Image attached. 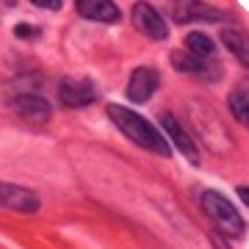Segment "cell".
Masks as SVG:
<instances>
[{"mask_svg":"<svg viewBox=\"0 0 249 249\" xmlns=\"http://www.w3.org/2000/svg\"><path fill=\"white\" fill-rule=\"evenodd\" d=\"M0 208L14 211V213H36L39 211V196L31 188L14 186V183H0Z\"/></svg>","mask_w":249,"mask_h":249,"instance_id":"obj_10","label":"cell"},{"mask_svg":"<svg viewBox=\"0 0 249 249\" xmlns=\"http://www.w3.org/2000/svg\"><path fill=\"white\" fill-rule=\"evenodd\" d=\"M238 196H241V202L249 208V186H241V188H238Z\"/></svg>","mask_w":249,"mask_h":249,"instance_id":"obj_17","label":"cell"},{"mask_svg":"<svg viewBox=\"0 0 249 249\" xmlns=\"http://www.w3.org/2000/svg\"><path fill=\"white\" fill-rule=\"evenodd\" d=\"M227 106H230L235 122H241L244 127H249V97L247 94H244V91H232L230 97H227Z\"/></svg>","mask_w":249,"mask_h":249,"instance_id":"obj_14","label":"cell"},{"mask_svg":"<svg viewBox=\"0 0 249 249\" xmlns=\"http://www.w3.org/2000/svg\"><path fill=\"white\" fill-rule=\"evenodd\" d=\"M130 19H133V28L139 34H144L147 39L152 42H166L169 39V25H166V19L160 14L152 3H133V9H130Z\"/></svg>","mask_w":249,"mask_h":249,"instance_id":"obj_3","label":"cell"},{"mask_svg":"<svg viewBox=\"0 0 249 249\" xmlns=\"http://www.w3.org/2000/svg\"><path fill=\"white\" fill-rule=\"evenodd\" d=\"M199 205H202L205 216L213 222V227L222 232V235H227V238H241V235H244L247 224L241 219L238 208H235L224 194H219V191H202Z\"/></svg>","mask_w":249,"mask_h":249,"instance_id":"obj_2","label":"cell"},{"mask_svg":"<svg viewBox=\"0 0 249 249\" xmlns=\"http://www.w3.org/2000/svg\"><path fill=\"white\" fill-rule=\"evenodd\" d=\"M31 3H34V6H39V9H45V11H58L64 0H31Z\"/></svg>","mask_w":249,"mask_h":249,"instance_id":"obj_15","label":"cell"},{"mask_svg":"<svg viewBox=\"0 0 249 249\" xmlns=\"http://www.w3.org/2000/svg\"><path fill=\"white\" fill-rule=\"evenodd\" d=\"M106 114L122 130L124 139H130L133 144H139L142 150L152 152V155H166V158L172 155V144L166 142V136L160 133L150 119H144L142 114H136L133 108H124L119 103H108Z\"/></svg>","mask_w":249,"mask_h":249,"instance_id":"obj_1","label":"cell"},{"mask_svg":"<svg viewBox=\"0 0 249 249\" xmlns=\"http://www.w3.org/2000/svg\"><path fill=\"white\" fill-rule=\"evenodd\" d=\"M169 14L178 25H191V22H222L224 11L216 6H208L202 0H172Z\"/></svg>","mask_w":249,"mask_h":249,"instance_id":"obj_4","label":"cell"},{"mask_svg":"<svg viewBox=\"0 0 249 249\" xmlns=\"http://www.w3.org/2000/svg\"><path fill=\"white\" fill-rule=\"evenodd\" d=\"M17 36H22V39H25V36H31V39H34V36H39V31H36V28H31V25H17Z\"/></svg>","mask_w":249,"mask_h":249,"instance_id":"obj_16","label":"cell"},{"mask_svg":"<svg viewBox=\"0 0 249 249\" xmlns=\"http://www.w3.org/2000/svg\"><path fill=\"white\" fill-rule=\"evenodd\" d=\"M160 86V75L155 67H139V70L130 72V80H127V100L130 103H147L152 100V94L158 91Z\"/></svg>","mask_w":249,"mask_h":249,"instance_id":"obj_9","label":"cell"},{"mask_svg":"<svg viewBox=\"0 0 249 249\" xmlns=\"http://www.w3.org/2000/svg\"><path fill=\"white\" fill-rule=\"evenodd\" d=\"M9 106H11L14 114L22 116V119L31 122V124H47V122H50V116H53V106H50L42 94H34V91L11 97Z\"/></svg>","mask_w":249,"mask_h":249,"instance_id":"obj_7","label":"cell"},{"mask_svg":"<svg viewBox=\"0 0 249 249\" xmlns=\"http://www.w3.org/2000/svg\"><path fill=\"white\" fill-rule=\"evenodd\" d=\"M172 67L178 72H183V75L205 80V83H216L222 78V64L216 58H196V55L186 53V50H175L172 53Z\"/></svg>","mask_w":249,"mask_h":249,"instance_id":"obj_5","label":"cell"},{"mask_svg":"<svg viewBox=\"0 0 249 249\" xmlns=\"http://www.w3.org/2000/svg\"><path fill=\"white\" fill-rule=\"evenodd\" d=\"M75 11L89 22H103V25H114L122 19V11L116 9L114 0H75Z\"/></svg>","mask_w":249,"mask_h":249,"instance_id":"obj_11","label":"cell"},{"mask_svg":"<svg viewBox=\"0 0 249 249\" xmlns=\"http://www.w3.org/2000/svg\"><path fill=\"white\" fill-rule=\"evenodd\" d=\"M222 42H224V47L238 58V64H244L249 70V34L247 31H241V28H235V25L222 28Z\"/></svg>","mask_w":249,"mask_h":249,"instance_id":"obj_12","label":"cell"},{"mask_svg":"<svg viewBox=\"0 0 249 249\" xmlns=\"http://www.w3.org/2000/svg\"><path fill=\"white\" fill-rule=\"evenodd\" d=\"M183 42H186V53L196 55V58H213V53H216V42L211 36L199 34V31H191Z\"/></svg>","mask_w":249,"mask_h":249,"instance_id":"obj_13","label":"cell"},{"mask_svg":"<svg viewBox=\"0 0 249 249\" xmlns=\"http://www.w3.org/2000/svg\"><path fill=\"white\" fill-rule=\"evenodd\" d=\"M158 122H160V133L166 136V142L175 144V147H178V150L183 152L191 163H199V150H196L194 139L188 136V130L178 122V116L172 114V111H160Z\"/></svg>","mask_w":249,"mask_h":249,"instance_id":"obj_6","label":"cell"},{"mask_svg":"<svg viewBox=\"0 0 249 249\" xmlns=\"http://www.w3.org/2000/svg\"><path fill=\"white\" fill-rule=\"evenodd\" d=\"M97 100L94 83L86 78H67L58 83V103L64 108H86Z\"/></svg>","mask_w":249,"mask_h":249,"instance_id":"obj_8","label":"cell"}]
</instances>
